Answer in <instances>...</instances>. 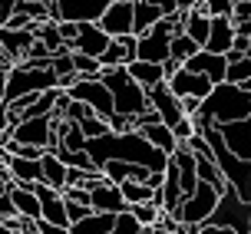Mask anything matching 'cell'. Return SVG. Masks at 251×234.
Returning <instances> with one entry per match:
<instances>
[{
    "label": "cell",
    "mask_w": 251,
    "mask_h": 234,
    "mask_svg": "<svg viewBox=\"0 0 251 234\" xmlns=\"http://www.w3.org/2000/svg\"><path fill=\"white\" fill-rule=\"evenodd\" d=\"M86 152H89V159L96 162V168H102L106 162L116 159V162L142 165V168H149V172L162 175L165 165H169V155L159 152V148H152L149 142L142 139V132H126V136L109 132V136H102V139H89Z\"/></svg>",
    "instance_id": "obj_1"
},
{
    "label": "cell",
    "mask_w": 251,
    "mask_h": 234,
    "mask_svg": "<svg viewBox=\"0 0 251 234\" xmlns=\"http://www.w3.org/2000/svg\"><path fill=\"white\" fill-rule=\"evenodd\" d=\"M245 119H251V93L241 86H231V83H218L201 99V109L192 122H195V132H201L208 125L225 129V125L245 122Z\"/></svg>",
    "instance_id": "obj_2"
},
{
    "label": "cell",
    "mask_w": 251,
    "mask_h": 234,
    "mask_svg": "<svg viewBox=\"0 0 251 234\" xmlns=\"http://www.w3.org/2000/svg\"><path fill=\"white\" fill-rule=\"evenodd\" d=\"M100 79L109 86V93H113V106L119 116H129V119H136V116H142V112H149V93L139 86L132 76L126 73V66H116V70H102Z\"/></svg>",
    "instance_id": "obj_3"
},
{
    "label": "cell",
    "mask_w": 251,
    "mask_h": 234,
    "mask_svg": "<svg viewBox=\"0 0 251 234\" xmlns=\"http://www.w3.org/2000/svg\"><path fill=\"white\" fill-rule=\"evenodd\" d=\"M47 89H56V73L50 70H33L30 63H17L10 73H7V89H3V102H13L20 96H30V93H47Z\"/></svg>",
    "instance_id": "obj_4"
},
{
    "label": "cell",
    "mask_w": 251,
    "mask_h": 234,
    "mask_svg": "<svg viewBox=\"0 0 251 234\" xmlns=\"http://www.w3.org/2000/svg\"><path fill=\"white\" fill-rule=\"evenodd\" d=\"M218 201H222V191L215 185H208V182H199V188L182 201L178 214H172V218L188 224V228H201V224L212 221V214L218 211Z\"/></svg>",
    "instance_id": "obj_5"
},
{
    "label": "cell",
    "mask_w": 251,
    "mask_h": 234,
    "mask_svg": "<svg viewBox=\"0 0 251 234\" xmlns=\"http://www.w3.org/2000/svg\"><path fill=\"white\" fill-rule=\"evenodd\" d=\"M70 99H76V102H86L89 109L96 112L100 119H113L116 116V106H113V93H109V86L102 83V79H76L70 89H63Z\"/></svg>",
    "instance_id": "obj_6"
},
{
    "label": "cell",
    "mask_w": 251,
    "mask_h": 234,
    "mask_svg": "<svg viewBox=\"0 0 251 234\" xmlns=\"http://www.w3.org/2000/svg\"><path fill=\"white\" fill-rule=\"evenodd\" d=\"M13 142L17 145H37V148H53V119L50 116H37V119H24L13 125Z\"/></svg>",
    "instance_id": "obj_7"
},
{
    "label": "cell",
    "mask_w": 251,
    "mask_h": 234,
    "mask_svg": "<svg viewBox=\"0 0 251 234\" xmlns=\"http://www.w3.org/2000/svg\"><path fill=\"white\" fill-rule=\"evenodd\" d=\"M96 23H100V30L109 40L132 37V0H113V3L102 10V17Z\"/></svg>",
    "instance_id": "obj_8"
},
{
    "label": "cell",
    "mask_w": 251,
    "mask_h": 234,
    "mask_svg": "<svg viewBox=\"0 0 251 234\" xmlns=\"http://www.w3.org/2000/svg\"><path fill=\"white\" fill-rule=\"evenodd\" d=\"M33 195L40 198V211H43V218H40V221H50V224H56V228H70V218H66V198H63V191H56V188L37 182V185H33Z\"/></svg>",
    "instance_id": "obj_9"
},
{
    "label": "cell",
    "mask_w": 251,
    "mask_h": 234,
    "mask_svg": "<svg viewBox=\"0 0 251 234\" xmlns=\"http://www.w3.org/2000/svg\"><path fill=\"white\" fill-rule=\"evenodd\" d=\"M149 106L155 112H159V119H162L169 129L178 122V119H185V112H182V102H178V96L169 89V83H159V86L149 89Z\"/></svg>",
    "instance_id": "obj_10"
},
{
    "label": "cell",
    "mask_w": 251,
    "mask_h": 234,
    "mask_svg": "<svg viewBox=\"0 0 251 234\" xmlns=\"http://www.w3.org/2000/svg\"><path fill=\"white\" fill-rule=\"evenodd\" d=\"M165 83H169V89H172L178 99H185V96H199V99H205V96H208V93L215 89V83L208 79V76L188 73L185 66H182L178 73H172L169 79H165Z\"/></svg>",
    "instance_id": "obj_11"
},
{
    "label": "cell",
    "mask_w": 251,
    "mask_h": 234,
    "mask_svg": "<svg viewBox=\"0 0 251 234\" xmlns=\"http://www.w3.org/2000/svg\"><path fill=\"white\" fill-rule=\"evenodd\" d=\"M60 3L63 20H73V23H96L102 17V10L113 3V0H56Z\"/></svg>",
    "instance_id": "obj_12"
},
{
    "label": "cell",
    "mask_w": 251,
    "mask_h": 234,
    "mask_svg": "<svg viewBox=\"0 0 251 234\" xmlns=\"http://www.w3.org/2000/svg\"><path fill=\"white\" fill-rule=\"evenodd\" d=\"M188 73H199V76H208L215 86L218 83H225V73H228V60L225 56H218V53H208V49H199L192 60L185 63Z\"/></svg>",
    "instance_id": "obj_13"
},
{
    "label": "cell",
    "mask_w": 251,
    "mask_h": 234,
    "mask_svg": "<svg viewBox=\"0 0 251 234\" xmlns=\"http://www.w3.org/2000/svg\"><path fill=\"white\" fill-rule=\"evenodd\" d=\"M109 43H113V40L100 30V23H79V37H76V43H73V53H83V56L100 60Z\"/></svg>",
    "instance_id": "obj_14"
},
{
    "label": "cell",
    "mask_w": 251,
    "mask_h": 234,
    "mask_svg": "<svg viewBox=\"0 0 251 234\" xmlns=\"http://www.w3.org/2000/svg\"><path fill=\"white\" fill-rule=\"evenodd\" d=\"M89 205H93V211H102V214H123L129 208L119 185H109V182H102L100 188L89 191Z\"/></svg>",
    "instance_id": "obj_15"
},
{
    "label": "cell",
    "mask_w": 251,
    "mask_h": 234,
    "mask_svg": "<svg viewBox=\"0 0 251 234\" xmlns=\"http://www.w3.org/2000/svg\"><path fill=\"white\" fill-rule=\"evenodd\" d=\"M136 60V33L132 37H116L106 53L100 56V66L102 70H116V66H126V63Z\"/></svg>",
    "instance_id": "obj_16"
},
{
    "label": "cell",
    "mask_w": 251,
    "mask_h": 234,
    "mask_svg": "<svg viewBox=\"0 0 251 234\" xmlns=\"http://www.w3.org/2000/svg\"><path fill=\"white\" fill-rule=\"evenodd\" d=\"M7 195H10L13 211H17L20 218H30V221H40V218H43V211H40V198L33 195V185H13V182H10Z\"/></svg>",
    "instance_id": "obj_17"
},
{
    "label": "cell",
    "mask_w": 251,
    "mask_h": 234,
    "mask_svg": "<svg viewBox=\"0 0 251 234\" xmlns=\"http://www.w3.org/2000/svg\"><path fill=\"white\" fill-rule=\"evenodd\" d=\"M231 43H235V20L231 17H212V33H208L205 49L225 56L228 49H231Z\"/></svg>",
    "instance_id": "obj_18"
},
{
    "label": "cell",
    "mask_w": 251,
    "mask_h": 234,
    "mask_svg": "<svg viewBox=\"0 0 251 234\" xmlns=\"http://www.w3.org/2000/svg\"><path fill=\"white\" fill-rule=\"evenodd\" d=\"M126 73L136 79L139 86L149 93L152 86H159V83H165V66L162 63H142V60H132L126 63Z\"/></svg>",
    "instance_id": "obj_19"
},
{
    "label": "cell",
    "mask_w": 251,
    "mask_h": 234,
    "mask_svg": "<svg viewBox=\"0 0 251 234\" xmlns=\"http://www.w3.org/2000/svg\"><path fill=\"white\" fill-rule=\"evenodd\" d=\"M66 175H70V165H63L53 152H43V159H40V182L63 191L66 188Z\"/></svg>",
    "instance_id": "obj_20"
},
{
    "label": "cell",
    "mask_w": 251,
    "mask_h": 234,
    "mask_svg": "<svg viewBox=\"0 0 251 234\" xmlns=\"http://www.w3.org/2000/svg\"><path fill=\"white\" fill-rule=\"evenodd\" d=\"M162 17L165 13L159 10L155 3H149V0H132V33H136V37H142L146 30H152Z\"/></svg>",
    "instance_id": "obj_21"
},
{
    "label": "cell",
    "mask_w": 251,
    "mask_h": 234,
    "mask_svg": "<svg viewBox=\"0 0 251 234\" xmlns=\"http://www.w3.org/2000/svg\"><path fill=\"white\" fill-rule=\"evenodd\" d=\"M7 172H10L13 185H37L40 182V159H17V155H10Z\"/></svg>",
    "instance_id": "obj_22"
},
{
    "label": "cell",
    "mask_w": 251,
    "mask_h": 234,
    "mask_svg": "<svg viewBox=\"0 0 251 234\" xmlns=\"http://www.w3.org/2000/svg\"><path fill=\"white\" fill-rule=\"evenodd\" d=\"M142 139L149 142L152 148H159V152H165V155H172L178 148V142H176V132L169 129L165 122H155V125H146L142 129Z\"/></svg>",
    "instance_id": "obj_23"
},
{
    "label": "cell",
    "mask_w": 251,
    "mask_h": 234,
    "mask_svg": "<svg viewBox=\"0 0 251 234\" xmlns=\"http://www.w3.org/2000/svg\"><path fill=\"white\" fill-rule=\"evenodd\" d=\"M113 221L116 214H102V211H93L83 221L70 224V234H113Z\"/></svg>",
    "instance_id": "obj_24"
},
{
    "label": "cell",
    "mask_w": 251,
    "mask_h": 234,
    "mask_svg": "<svg viewBox=\"0 0 251 234\" xmlns=\"http://www.w3.org/2000/svg\"><path fill=\"white\" fill-rule=\"evenodd\" d=\"M30 30H33V40H37V43H43V47L50 49V56H56V53H63V49H70V47H63L60 30H56L53 20H40V23H33ZM70 53H73V49H70Z\"/></svg>",
    "instance_id": "obj_25"
},
{
    "label": "cell",
    "mask_w": 251,
    "mask_h": 234,
    "mask_svg": "<svg viewBox=\"0 0 251 234\" xmlns=\"http://www.w3.org/2000/svg\"><path fill=\"white\" fill-rule=\"evenodd\" d=\"M208 33H212V17H208V13H199V10H185V37H192L205 49Z\"/></svg>",
    "instance_id": "obj_26"
},
{
    "label": "cell",
    "mask_w": 251,
    "mask_h": 234,
    "mask_svg": "<svg viewBox=\"0 0 251 234\" xmlns=\"http://www.w3.org/2000/svg\"><path fill=\"white\" fill-rule=\"evenodd\" d=\"M199 49H201V47H199L192 37H185V33H176V37H172V43H169V60H176L178 66H185V63L192 60L195 53H199Z\"/></svg>",
    "instance_id": "obj_27"
},
{
    "label": "cell",
    "mask_w": 251,
    "mask_h": 234,
    "mask_svg": "<svg viewBox=\"0 0 251 234\" xmlns=\"http://www.w3.org/2000/svg\"><path fill=\"white\" fill-rule=\"evenodd\" d=\"M119 191H123L126 205H142V201H152V195H155L159 188L146 185V182H123V185H119Z\"/></svg>",
    "instance_id": "obj_28"
},
{
    "label": "cell",
    "mask_w": 251,
    "mask_h": 234,
    "mask_svg": "<svg viewBox=\"0 0 251 234\" xmlns=\"http://www.w3.org/2000/svg\"><path fill=\"white\" fill-rule=\"evenodd\" d=\"M129 211H132V218H136L142 228H152V224H159V214H162V208H155L152 201H142V205H129Z\"/></svg>",
    "instance_id": "obj_29"
},
{
    "label": "cell",
    "mask_w": 251,
    "mask_h": 234,
    "mask_svg": "<svg viewBox=\"0 0 251 234\" xmlns=\"http://www.w3.org/2000/svg\"><path fill=\"white\" fill-rule=\"evenodd\" d=\"M248 79H251V56H245V60H238V63H228L225 83H231V86H245Z\"/></svg>",
    "instance_id": "obj_30"
},
{
    "label": "cell",
    "mask_w": 251,
    "mask_h": 234,
    "mask_svg": "<svg viewBox=\"0 0 251 234\" xmlns=\"http://www.w3.org/2000/svg\"><path fill=\"white\" fill-rule=\"evenodd\" d=\"M79 129H83L86 142H89V139L109 136V122H106V119H100V116H89V119H83V122H79Z\"/></svg>",
    "instance_id": "obj_31"
},
{
    "label": "cell",
    "mask_w": 251,
    "mask_h": 234,
    "mask_svg": "<svg viewBox=\"0 0 251 234\" xmlns=\"http://www.w3.org/2000/svg\"><path fill=\"white\" fill-rule=\"evenodd\" d=\"M113 234H142V224L132 218V211L126 208L123 214H116V221H113Z\"/></svg>",
    "instance_id": "obj_32"
},
{
    "label": "cell",
    "mask_w": 251,
    "mask_h": 234,
    "mask_svg": "<svg viewBox=\"0 0 251 234\" xmlns=\"http://www.w3.org/2000/svg\"><path fill=\"white\" fill-rule=\"evenodd\" d=\"M89 116H96V112L89 109L86 102H76V99H70V106H66V122H83V119H89Z\"/></svg>",
    "instance_id": "obj_33"
},
{
    "label": "cell",
    "mask_w": 251,
    "mask_h": 234,
    "mask_svg": "<svg viewBox=\"0 0 251 234\" xmlns=\"http://www.w3.org/2000/svg\"><path fill=\"white\" fill-rule=\"evenodd\" d=\"M56 30H60L63 47H70V49H73L76 37H79V23H73V20H60V23H56Z\"/></svg>",
    "instance_id": "obj_34"
},
{
    "label": "cell",
    "mask_w": 251,
    "mask_h": 234,
    "mask_svg": "<svg viewBox=\"0 0 251 234\" xmlns=\"http://www.w3.org/2000/svg\"><path fill=\"white\" fill-rule=\"evenodd\" d=\"M63 198L73 201V205H89V191L83 185H66L63 188ZM89 208H93V205H89Z\"/></svg>",
    "instance_id": "obj_35"
},
{
    "label": "cell",
    "mask_w": 251,
    "mask_h": 234,
    "mask_svg": "<svg viewBox=\"0 0 251 234\" xmlns=\"http://www.w3.org/2000/svg\"><path fill=\"white\" fill-rule=\"evenodd\" d=\"M172 132H176V142L182 145V142H188V139L195 136V122H192V119L185 116V119H178V122L172 125Z\"/></svg>",
    "instance_id": "obj_36"
},
{
    "label": "cell",
    "mask_w": 251,
    "mask_h": 234,
    "mask_svg": "<svg viewBox=\"0 0 251 234\" xmlns=\"http://www.w3.org/2000/svg\"><path fill=\"white\" fill-rule=\"evenodd\" d=\"M109 132H116V136H126V132H136V122H132L129 116H119V112H116L113 119H109Z\"/></svg>",
    "instance_id": "obj_37"
},
{
    "label": "cell",
    "mask_w": 251,
    "mask_h": 234,
    "mask_svg": "<svg viewBox=\"0 0 251 234\" xmlns=\"http://www.w3.org/2000/svg\"><path fill=\"white\" fill-rule=\"evenodd\" d=\"M205 7H208L212 17H231L235 13V3L231 0H205Z\"/></svg>",
    "instance_id": "obj_38"
},
{
    "label": "cell",
    "mask_w": 251,
    "mask_h": 234,
    "mask_svg": "<svg viewBox=\"0 0 251 234\" xmlns=\"http://www.w3.org/2000/svg\"><path fill=\"white\" fill-rule=\"evenodd\" d=\"M7 30H30V26H33V20H30V17H26V13H20V10H13L10 17H7Z\"/></svg>",
    "instance_id": "obj_39"
},
{
    "label": "cell",
    "mask_w": 251,
    "mask_h": 234,
    "mask_svg": "<svg viewBox=\"0 0 251 234\" xmlns=\"http://www.w3.org/2000/svg\"><path fill=\"white\" fill-rule=\"evenodd\" d=\"M86 214H93V208H89V205H73V201H66V218H70V224L83 221Z\"/></svg>",
    "instance_id": "obj_40"
},
{
    "label": "cell",
    "mask_w": 251,
    "mask_h": 234,
    "mask_svg": "<svg viewBox=\"0 0 251 234\" xmlns=\"http://www.w3.org/2000/svg\"><path fill=\"white\" fill-rule=\"evenodd\" d=\"M178 102H182V112H185L188 119L199 116V109H201V99L199 96H185V99H178Z\"/></svg>",
    "instance_id": "obj_41"
},
{
    "label": "cell",
    "mask_w": 251,
    "mask_h": 234,
    "mask_svg": "<svg viewBox=\"0 0 251 234\" xmlns=\"http://www.w3.org/2000/svg\"><path fill=\"white\" fill-rule=\"evenodd\" d=\"M13 214H17V211H13L10 195H7V191H0V221H3V218H13Z\"/></svg>",
    "instance_id": "obj_42"
},
{
    "label": "cell",
    "mask_w": 251,
    "mask_h": 234,
    "mask_svg": "<svg viewBox=\"0 0 251 234\" xmlns=\"http://www.w3.org/2000/svg\"><path fill=\"white\" fill-rule=\"evenodd\" d=\"M149 3H155V7H159V10H162L165 17L178 13V0H149Z\"/></svg>",
    "instance_id": "obj_43"
},
{
    "label": "cell",
    "mask_w": 251,
    "mask_h": 234,
    "mask_svg": "<svg viewBox=\"0 0 251 234\" xmlns=\"http://www.w3.org/2000/svg\"><path fill=\"white\" fill-rule=\"evenodd\" d=\"M37 228H40V234H70V228H56L50 221H37Z\"/></svg>",
    "instance_id": "obj_44"
},
{
    "label": "cell",
    "mask_w": 251,
    "mask_h": 234,
    "mask_svg": "<svg viewBox=\"0 0 251 234\" xmlns=\"http://www.w3.org/2000/svg\"><path fill=\"white\" fill-rule=\"evenodd\" d=\"M13 129V122H10V116H7V109H3V102H0V136H7Z\"/></svg>",
    "instance_id": "obj_45"
},
{
    "label": "cell",
    "mask_w": 251,
    "mask_h": 234,
    "mask_svg": "<svg viewBox=\"0 0 251 234\" xmlns=\"http://www.w3.org/2000/svg\"><path fill=\"white\" fill-rule=\"evenodd\" d=\"M142 234H169L165 228H159V224H152V228H142Z\"/></svg>",
    "instance_id": "obj_46"
},
{
    "label": "cell",
    "mask_w": 251,
    "mask_h": 234,
    "mask_svg": "<svg viewBox=\"0 0 251 234\" xmlns=\"http://www.w3.org/2000/svg\"><path fill=\"white\" fill-rule=\"evenodd\" d=\"M3 89H7V70H0V102H3Z\"/></svg>",
    "instance_id": "obj_47"
},
{
    "label": "cell",
    "mask_w": 251,
    "mask_h": 234,
    "mask_svg": "<svg viewBox=\"0 0 251 234\" xmlns=\"http://www.w3.org/2000/svg\"><path fill=\"white\" fill-rule=\"evenodd\" d=\"M195 7V0H178V10H192Z\"/></svg>",
    "instance_id": "obj_48"
},
{
    "label": "cell",
    "mask_w": 251,
    "mask_h": 234,
    "mask_svg": "<svg viewBox=\"0 0 251 234\" xmlns=\"http://www.w3.org/2000/svg\"><path fill=\"white\" fill-rule=\"evenodd\" d=\"M241 89H248V93H251V79H248V83H245V86H241Z\"/></svg>",
    "instance_id": "obj_49"
},
{
    "label": "cell",
    "mask_w": 251,
    "mask_h": 234,
    "mask_svg": "<svg viewBox=\"0 0 251 234\" xmlns=\"http://www.w3.org/2000/svg\"><path fill=\"white\" fill-rule=\"evenodd\" d=\"M231 3H248V0H231Z\"/></svg>",
    "instance_id": "obj_50"
},
{
    "label": "cell",
    "mask_w": 251,
    "mask_h": 234,
    "mask_svg": "<svg viewBox=\"0 0 251 234\" xmlns=\"http://www.w3.org/2000/svg\"><path fill=\"white\" fill-rule=\"evenodd\" d=\"M40 3H47V0H40Z\"/></svg>",
    "instance_id": "obj_51"
}]
</instances>
